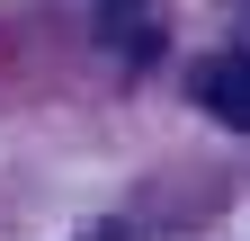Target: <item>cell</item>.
I'll use <instances>...</instances> for the list:
<instances>
[{
    "mask_svg": "<svg viewBox=\"0 0 250 241\" xmlns=\"http://www.w3.org/2000/svg\"><path fill=\"white\" fill-rule=\"evenodd\" d=\"M197 107L250 134V54H214V63L197 72Z\"/></svg>",
    "mask_w": 250,
    "mask_h": 241,
    "instance_id": "1",
    "label": "cell"
}]
</instances>
